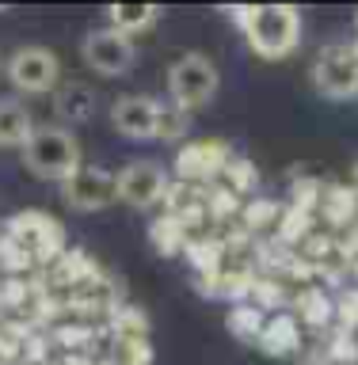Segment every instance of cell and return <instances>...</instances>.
<instances>
[{"instance_id": "17", "label": "cell", "mask_w": 358, "mask_h": 365, "mask_svg": "<svg viewBox=\"0 0 358 365\" xmlns=\"http://www.w3.org/2000/svg\"><path fill=\"white\" fill-rule=\"evenodd\" d=\"M339 312H343V319H347V324H358V293H351L347 301L339 304Z\"/></svg>"}, {"instance_id": "7", "label": "cell", "mask_w": 358, "mask_h": 365, "mask_svg": "<svg viewBox=\"0 0 358 365\" xmlns=\"http://www.w3.org/2000/svg\"><path fill=\"white\" fill-rule=\"evenodd\" d=\"M313 84L328 99L358 96V50L354 46H328V50H320L317 65H313Z\"/></svg>"}, {"instance_id": "19", "label": "cell", "mask_w": 358, "mask_h": 365, "mask_svg": "<svg viewBox=\"0 0 358 365\" xmlns=\"http://www.w3.org/2000/svg\"><path fill=\"white\" fill-rule=\"evenodd\" d=\"M347 365H358V346H354V354H351V361Z\"/></svg>"}, {"instance_id": "12", "label": "cell", "mask_w": 358, "mask_h": 365, "mask_svg": "<svg viewBox=\"0 0 358 365\" xmlns=\"http://www.w3.org/2000/svg\"><path fill=\"white\" fill-rule=\"evenodd\" d=\"M54 110H57V118H61V122H88L91 110H96V88L73 80V84H65L61 91H57Z\"/></svg>"}, {"instance_id": "4", "label": "cell", "mask_w": 358, "mask_h": 365, "mask_svg": "<svg viewBox=\"0 0 358 365\" xmlns=\"http://www.w3.org/2000/svg\"><path fill=\"white\" fill-rule=\"evenodd\" d=\"M61 198L69 210L76 213H99L119 198V187H114V175L99 164H80L73 175L61 182Z\"/></svg>"}, {"instance_id": "18", "label": "cell", "mask_w": 358, "mask_h": 365, "mask_svg": "<svg viewBox=\"0 0 358 365\" xmlns=\"http://www.w3.org/2000/svg\"><path fill=\"white\" fill-rule=\"evenodd\" d=\"M351 179H354V190H358V160H354V171H351Z\"/></svg>"}, {"instance_id": "16", "label": "cell", "mask_w": 358, "mask_h": 365, "mask_svg": "<svg viewBox=\"0 0 358 365\" xmlns=\"http://www.w3.org/2000/svg\"><path fill=\"white\" fill-rule=\"evenodd\" d=\"M229 331L233 335H244V339H259V331H263V316H259V308H233L229 312Z\"/></svg>"}, {"instance_id": "15", "label": "cell", "mask_w": 358, "mask_h": 365, "mask_svg": "<svg viewBox=\"0 0 358 365\" xmlns=\"http://www.w3.org/2000/svg\"><path fill=\"white\" fill-rule=\"evenodd\" d=\"M187 114L191 110L176 107L171 99L160 103V107H156V137H160V141H179V137L187 133V125H191Z\"/></svg>"}, {"instance_id": "14", "label": "cell", "mask_w": 358, "mask_h": 365, "mask_svg": "<svg viewBox=\"0 0 358 365\" xmlns=\"http://www.w3.org/2000/svg\"><path fill=\"white\" fill-rule=\"evenodd\" d=\"M111 27L114 31H122V34H137V31H145V27H153V19H156V8L153 4H114L111 11Z\"/></svg>"}, {"instance_id": "10", "label": "cell", "mask_w": 358, "mask_h": 365, "mask_svg": "<svg viewBox=\"0 0 358 365\" xmlns=\"http://www.w3.org/2000/svg\"><path fill=\"white\" fill-rule=\"evenodd\" d=\"M11 236H16L23 247L39 251V255H54V251H61V228H57L46 213H19V217H11Z\"/></svg>"}, {"instance_id": "6", "label": "cell", "mask_w": 358, "mask_h": 365, "mask_svg": "<svg viewBox=\"0 0 358 365\" xmlns=\"http://www.w3.org/2000/svg\"><path fill=\"white\" fill-rule=\"evenodd\" d=\"M80 53H84L88 68H96L99 76H122V73H130V65H134V57H137L134 38H130V34H122V31H114V27L88 31L84 42H80Z\"/></svg>"}, {"instance_id": "9", "label": "cell", "mask_w": 358, "mask_h": 365, "mask_svg": "<svg viewBox=\"0 0 358 365\" xmlns=\"http://www.w3.org/2000/svg\"><path fill=\"white\" fill-rule=\"evenodd\" d=\"M156 107L160 99L153 96H122L111 107V122L130 141H149V137H156Z\"/></svg>"}, {"instance_id": "1", "label": "cell", "mask_w": 358, "mask_h": 365, "mask_svg": "<svg viewBox=\"0 0 358 365\" xmlns=\"http://www.w3.org/2000/svg\"><path fill=\"white\" fill-rule=\"evenodd\" d=\"M244 34H248V46L256 50L259 57L267 61H282L297 50L302 42V16L290 8V4H259V8H248L244 16Z\"/></svg>"}, {"instance_id": "13", "label": "cell", "mask_w": 358, "mask_h": 365, "mask_svg": "<svg viewBox=\"0 0 358 365\" xmlns=\"http://www.w3.org/2000/svg\"><path fill=\"white\" fill-rule=\"evenodd\" d=\"M294 342H297V327H294L290 316H274L271 324H263V331H259V346L267 354H274V358L290 354Z\"/></svg>"}, {"instance_id": "8", "label": "cell", "mask_w": 358, "mask_h": 365, "mask_svg": "<svg viewBox=\"0 0 358 365\" xmlns=\"http://www.w3.org/2000/svg\"><path fill=\"white\" fill-rule=\"evenodd\" d=\"M114 187H119V198L134 210H149L164 198L168 190V175L164 168L153 164V160H130L119 175H114Z\"/></svg>"}, {"instance_id": "3", "label": "cell", "mask_w": 358, "mask_h": 365, "mask_svg": "<svg viewBox=\"0 0 358 365\" xmlns=\"http://www.w3.org/2000/svg\"><path fill=\"white\" fill-rule=\"evenodd\" d=\"M217 84H222V80H217V65L199 50L183 53L179 61H171V68H168V99L183 110L206 107V103L217 96Z\"/></svg>"}, {"instance_id": "5", "label": "cell", "mask_w": 358, "mask_h": 365, "mask_svg": "<svg viewBox=\"0 0 358 365\" xmlns=\"http://www.w3.org/2000/svg\"><path fill=\"white\" fill-rule=\"evenodd\" d=\"M57 73H61V61H57V53L46 50V46H19V50L8 57V80L16 91H23V96H42V91H50L57 84Z\"/></svg>"}, {"instance_id": "2", "label": "cell", "mask_w": 358, "mask_h": 365, "mask_svg": "<svg viewBox=\"0 0 358 365\" xmlns=\"http://www.w3.org/2000/svg\"><path fill=\"white\" fill-rule=\"evenodd\" d=\"M23 164H27V171L39 179L65 182L80 168V145L69 130L42 125V130H34L31 141L23 145Z\"/></svg>"}, {"instance_id": "11", "label": "cell", "mask_w": 358, "mask_h": 365, "mask_svg": "<svg viewBox=\"0 0 358 365\" xmlns=\"http://www.w3.org/2000/svg\"><path fill=\"white\" fill-rule=\"evenodd\" d=\"M31 133H34L31 110L23 107L19 99H0V148L27 145Z\"/></svg>"}]
</instances>
